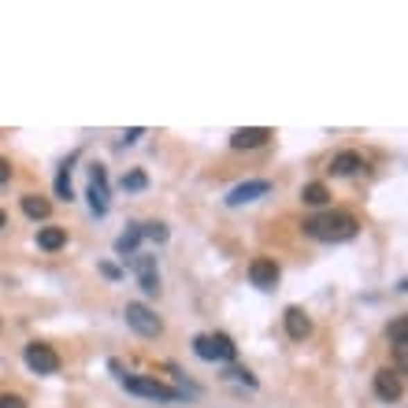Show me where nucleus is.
Masks as SVG:
<instances>
[{"label":"nucleus","instance_id":"f257e3e1","mask_svg":"<svg viewBox=\"0 0 408 408\" xmlns=\"http://www.w3.org/2000/svg\"><path fill=\"white\" fill-rule=\"evenodd\" d=\"M305 227L308 238H316V241H349V238H357V219L349 216V212H323V216H312V219H305L300 223Z\"/></svg>","mask_w":408,"mask_h":408},{"label":"nucleus","instance_id":"f03ea898","mask_svg":"<svg viewBox=\"0 0 408 408\" xmlns=\"http://www.w3.org/2000/svg\"><path fill=\"white\" fill-rule=\"evenodd\" d=\"M193 352L201 360H219V364H230L238 357V346H234L230 334H197L193 338Z\"/></svg>","mask_w":408,"mask_h":408},{"label":"nucleus","instance_id":"7ed1b4c3","mask_svg":"<svg viewBox=\"0 0 408 408\" xmlns=\"http://www.w3.org/2000/svg\"><path fill=\"white\" fill-rule=\"evenodd\" d=\"M123 316L142 338H160L164 334V319H160L148 305H142V300H130V305L123 308Z\"/></svg>","mask_w":408,"mask_h":408},{"label":"nucleus","instance_id":"20e7f679","mask_svg":"<svg viewBox=\"0 0 408 408\" xmlns=\"http://www.w3.org/2000/svg\"><path fill=\"white\" fill-rule=\"evenodd\" d=\"M123 386L137 397H148V401H178V390H171L160 379H148V375H123Z\"/></svg>","mask_w":408,"mask_h":408},{"label":"nucleus","instance_id":"39448f33","mask_svg":"<svg viewBox=\"0 0 408 408\" xmlns=\"http://www.w3.org/2000/svg\"><path fill=\"white\" fill-rule=\"evenodd\" d=\"M85 197H90V212L96 219L108 216V171L101 164L90 167V189H85Z\"/></svg>","mask_w":408,"mask_h":408},{"label":"nucleus","instance_id":"423d86ee","mask_svg":"<svg viewBox=\"0 0 408 408\" xmlns=\"http://www.w3.org/2000/svg\"><path fill=\"white\" fill-rule=\"evenodd\" d=\"M23 357L30 364V371H37V375H56L60 371V352L52 346H45V341H30Z\"/></svg>","mask_w":408,"mask_h":408},{"label":"nucleus","instance_id":"0eeeda50","mask_svg":"<svg viewBox=\"0 0 408 408\" xmlns=\"http://www.w3.org/2000/svg\"><path fill=\"white\" fill-rule=\"evenodd\" d=\"M278 278H282V267H278L271 256H256V260L249 264V282L256 289H275Z\"/></svg>","mask_w":408,"mask_h":408},{"label":"nucleus","instance_id":"6e6552de","mask_svg":"<svg viewBox=\"0 0 408 408\" xmlns=\"http://www.w3.org/2000/svg\"><path fill=\"white\" fill-rule=\"evenodd\" d=\"M271 193V182L267 178H249V182H241V186H234L227 193V204L230 208H241V204H253V201H260Z\"/></svg>","mask_w":408,"mask_h":408},{"label":"nucleus","instance_id":"1a4fd4ad","mask_svg":"<svg viewBox=\"0 0 408 408\" xmlns=\"http://www.w3.org/2000/svg\"><path fill=\"white\" fill-rule=\"evenodd\" d=\"M375 393H379L386 405L401 401V393H405V386H401V371H390V368L375 371Z\"/></svg>","mask_w":408,"mask_h":408},{"label":"nucleus","instance_id":"9d476101","mask_svg":"<svg viewBox=\"0 0 408 408\" xmlns=\"http://www.w3.org/2000/svg\"><path fill=\"white\" fill-rule=\"evenodd\" d=\"M134 271H137V282H142V289L148 297L160 294V275H156V256H142L134 253Z\"/></svg>","mask_w":408,"mask_h":408},{"label":"nucleus","instance_id":"9b49d317","mask_svg":"<svg viewBox=\"0 0 408 408\" xmlns=\"http://www.w3.org/2000/svg\"><path fill=\"white\" fill-rule=\"evenodd\" d=\"M271 130L267 126H241V130H234L230 134V148H260V145H267L271 142Z\"/></svg>","mask_w":408,"mask_h":408},{"label":"nucleus","instance_id":"f8f14e48","mask_svg":"<svg viewBox=\"0 0 408 408\" xmlns=\"http://www.w3.org/2000/svg\"><path fill=\"white\" fill-rule=\"evenodd\" d=\"M282 323H286V334L294 341H305L308 334H312V319H308L305 308H297V305H289L282 312Z\"/></svg>","mask_w":408,"mask_h":408},{"label":"nucleus","instance_id":"ddd939ff","mask_svg":"<svg viewBox=\"0 0 408 408\" xmlns=\"http://www.w3.org/2000/svg\"><path fill=\"white\" fill-rule=\"evenodd\" d=\"M408 319L405 316H397L393 323H390V341H393V357H397V368L405 371V346H408Z\"/></svg>","mask_w":408,"mask_h":408},{"label":"nucleus","instance_id":"4468645a","mask_svg":"<svg viewBox=\"0 0 408 408\" xmlns=\"http://www.w3.org/2000/svg\"><path fill=\"white\" fill-rule=\"evenodd\" d=\"M63 245H67V230H63V227H41V230H37V249L60 253Z\"/></svg>","mask_w":408,"mask_h":408},{"label":"nucleus","instance_id":"2eb2a0df","mask_svg":"<svg viewBox=\"0 0 408 408\" xmlns=\"http://www.w3.org/2000/svg\"><path fill=\"white\" fill-rule=\"evenodd\" d=\"M23 212H26V216L37 223V219H49L52 204H49L45 197H41V193H23Z\"/></svg>","mask_w":408,"mask_h":408},{"label":"nucleus","instance_id":"dca6fc26","mask_svg":"<svg viewBox=\"0 0 408 408\" xmlns=\"http://www.w3.org/2000/svg\"><path fill=\"white\" fill-rule=\"evenodd\" d=\"M137 245H142V223H134L126 234H119V238H115V253H119V256H134Z\"/></svg>","mask_w":408,"mask_h":408},{"label":"nucleus","instance_id":"f3484780","mask_svg":"<svg viewBox=\"0 0 408 408\" xmlns=\"http://www.w3.org/2000/svg\"><path fill=\"white\" fill-rule=\"evenodd\" d=\"M300 201H305L308 208H323V204L330 201V189L323 186V182H308V186L300 189Z\"/></svg>","mask_w":408,"mask_h":408},{"label":"nucleus","instance_id":"a211bd4d","mask_svg":"<svg viewBox=\"0 0 408 408\" xmlns=\"http://www.w3.org/2000/svg\"><path fill=\"white\" fill-rule=\"evenodd\" d=\"M360 167H364V156L360 153H338L334 164H330L334 175H352V171H360Z\"/></svg>","mask_w":408,"mask_h":408},{"label":"nucleus","instance_id":"6ab92c4d","mask_svg":"<svg viewBox=\"0 0 408 408\" xmlns=\"http://www.w3.org/2000/svg\"><path fill=\"white\" fill-rule=\"evenodd\" d=\"M71 164H74V156L63 160V167H60V175H56V197H60V201H74V189H71Z\"/></svg>","mask_w":408,"mask_h":408},{"label":"nucleus","instance_id":"aec40b11","mask_svg":"<svg viewBox=\"0 0 408 408\" xmlns=\"http://www.w3.org/2000/svg\"><path fill=\"white\" fill-rule=\"evenodd\" d=\"M142 238H148V241H156V245H164L171 234H167V227L164 223H142Z\"/></svg>","mask_w":408,"mask_h":408},{"label":"nucleus","instance_id":"412c9836","mask_svg":"<svg viewBox=\"0 0 408 408\" xmlns=\"http://www.w3.org/2000/svg\"><path fill=\"white\" fill-rule=\"evenodd\" d=\"M145 186H148L145 171H130V175H123V189H145Z\"/></svg>","mask_w":408,"mask_h":408},{"label":"nucleus","instance_id":"4be33fe9","mask_svg":"<svg viewBox=\"0 0 408 408\" xmlns=\"http://www.w3.org/2000/svg\"><path fill=\"white\" fill-rule=\"evenodd\" d=\"M0 408H26V397H19V393H0Z\"/></svg>","mask_w":408,"mask_h":408},{"label":"nucleus","instance_id":"5701e85b","mask_svg":"<svg viewBox=\"0 0 408 408\" xmlns=\"http://www.w3.org/2000/svg\"><path fill=\"white\" fill-rule=\"evenodd\" d=\"M8 182H12V164L0 156V186H8Z\"/></svg>","mask_w":408,"mask_h":408},{"label":"nucleus","instance_id":"b1692460","mask_svg":"<svg viewBox=\"0 0 408 408\" xmlns=\"http://www.w3.org/2000/svg\"><path fill=\"white\" fill-rule=\"evenodd\" d=\"M137 137H145V130H142V126H134V130H126V134H123V145H134Z\"/></svg>","mask_w":408,"mask_h":408},{"label":"nucleus","instance_id":"393cba45","mask_svg":"<svg viewBox=\"0 0 408 408\" xmlns=\"http://www.w3.org/2000/svg\"><path fill=\"white\" fill-rule=\"evenodd\" d=\"M230 379H238V382H245V386H256V379H253V375H249V371H238V368L230 371Z\"/></svg>","mask_w":408,"mask_h":408},{"label":"nucleus","instance_id":"a878e982","mask_svg":"<svg viewBox=\"0 0 408 408\" xmlns=\"http://www.w3.org/2000/svg\"><path fill=\"white\" fill-rule=\"evenodd\" d=\"M101 275H104V278H123V271H119L115 264H101Z\"/></svg>","mask_w":408,"mask_h":408},{"label":"nucleus","instance_id":"bb28decb","mask_svg":"<svg viewBox=\"0 0 408 408\" xmlns=\"http://www.w3.org/2000/svg\"><path fill=\"white\" fill-rule=\"evenodd\" d=\"M4 227H8V212L0 208V230H4Z\"/></svg>","mask_w":408,"mask_h":408}]
</instances>
